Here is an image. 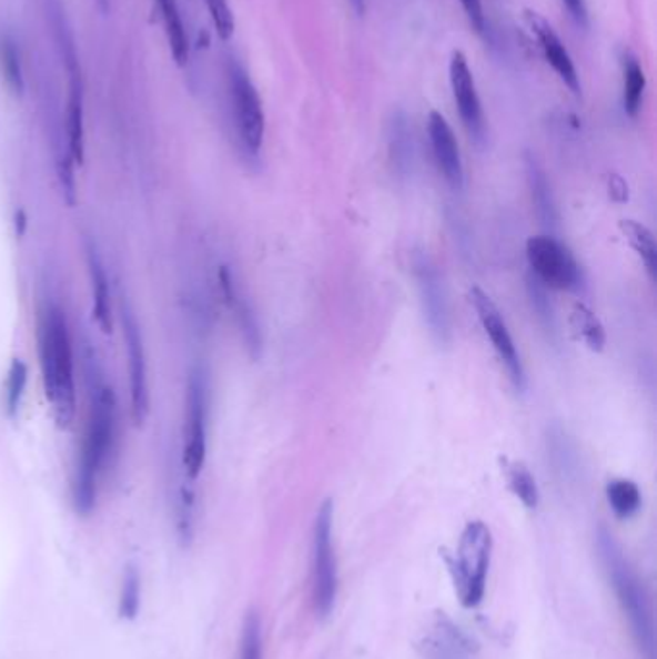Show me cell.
Listing matches in <instances>:
<instances>
[{"instance_id": "6da1fadb", "label": "cell", "mask_w": 657, "mask_h": 659, "mask_svg": "<svg viewBox=\"0 0 657 659\" xmlns=\"http://www.w3.org/2000/svg\"><path fill=\"white\" fill-rule=\"evenodd\" d=\"M83 361L89 388L88 423L73 469L72 501L75 513L88 517L95 511L101 480L117 449L118 403L91 347H85Z\"/></svg>"}, {"instance_id": "7a4b0ae2", "label": "cell", "mask_w": 657, "mask_h": 659, "mask_svg": "<svg viewBox=\"0 0 657 659\" xmlns=\"http://www.w3.org/2000/svg\"><path fill=\"white\" fill-rule=\"evenodd\" d=\"M37 342L44 396L51 403L52 417L60 428H70L78 410L72 337L67 315L54 301H44L39 307Z\"/></svg>"}, {"instance_id": "3957f363", "label": "cell", "mask_w": 657, "mask_h": 659, "mask_svg": "<svg viewBox=\"0 0 657 659\" xmlns=\"http://www.w3.org/2000/svg\"><path fill=\"white\" fill-rule=\"evenodd\" d=\"M598 548L615 594L630 622L636 642L640 646L646 659H656V630H654L650 596L646 592L643 580L630 567L619 544L615 543L614 536L609 535L606 528L599 530Z\"/></svg>"}, {"instance_id": "277c9868", "label": "cell", "mask_w": 657, "mask_h": 659, "mask_svg": "<svg viewBox=\"0 0 657 659\" xmlns=\"http://www.w3.org/2000/svg\"><path fill=\"white\" fill-rule=\"evenodd\" d=\"M209 415H211V381L203 365H195L185 388V426H183V476L198 480L206 463L209 449Z\"/></svg>"}, {"instance_id": "5b68a950", "label": "cell", "mask_w": 657, "mask_h": 659, "mask_svg": "<svg viewBox=\"0 0 657 659\" xmlns=\"http://www.w3.org/2000/svg\"><path fill=\"white\" fill-rule=\"evenodd\" d=\"M226 78L237 143L245 156L256 159L264 143L263 101L247 70L237 60H228Z\"/></svg>"}, {"instance_id": "8992f818", "label": "cell", "mask_w": 657, "mask_h": 659, "mask_svg": "<svg viewBox=\"0 0 657 659\" xmlns=\"http://www.w3.org/2000/svg\"><path fill=\"white\" fill-rule=\"evenodd\" d=\"M492 556V535L483 520L468 523L461 535L457 557L453 564L455 588L465 608H475L484 598Z\"/></svg>"}, {"instance_id": "52a82bcc", "label": "cell", "mask_w": 657, "mask_h": 659, "mask_svg": "<svg viewBox=\"0 0 657 659\" xmlns=\"http://www.w3.org/2000/svg\"><path fill=\"white\" fill-rule=\"evenodd\" d=\"M526 258L534 278L542 286L562 292H577L585 276L575 255L554 235H534L526 242Z\"/></svg>"}, {"instance_id": "ba28073f", "label": "cell", "mask_w": 657, "mask_h": 659, "mask_svg": "<svg viewBox=\"0 0 657 659\" xmlns=\"http://www.w3.org/2000/svg\"><path fill=\"white\" fill-rule=\"evenodd\" d=\"M332 527H334V504L326 499L314 519L313 533V600L316 614L328 617L336 604L337 569L334 546H332Z\"/></svg>"}, {"instance_id": "9c48e42d", "label": "cell", "mask_w": 657, "mask_h": 659, "mask_svg": "<svg viewBox=\"0 0 657 659\" xmlns=\"http://www.w3.org/2000/svg\"><path fill=\"white\" fill-rule=\"evenodd\" d=\"M411 264H413L416 287L421 293L424 318L431 328L432 336L436 337L439 344H447L452 337V313H449L446 284L439 274L438 266L424 251H415Z\"/></svg>"}, {"instance_id": "30bf717a", "label": "cell", "mask_w": 657, "mask_h": 659, "mask_svg": "<svg viewBox=\"0 0 657 659\" xmlns=\"http://www.w3.org/2000/svg\"><path fill=\"white\" fill-rule=\"evenodd\" d=\"M468 301L475 307L476 316L483 324L484 334L488 336L489 344H492L494 352L497 353V357L502 361V365L505 366V371L509 374L513 386L517 389L525 388V366H523L517 345L513 342L512 332L507 328L502 311L497 308L496 303L492 301L488 293L481 290V287H471Z\"/></svg>"}, {"instance_id": "8fae6325", "label": "cell", "mask_w": 657, "mask_h": 659, "mask_svg": "<svg viewBox=\"0 0 657 659\" xmlns=\"http://www.w3.org/2000/svg\"><path fill=\"white\" fill-rule=\"evenodd\" d=\"M122 328H124L125 352H128V371H130V399H132V418L135 425H145L151 410L149 394V371H146L145 345L139 328L138 318L133 315L130 303H122Z\"/></svg>"}, {"instance_id": "7c38bea8", "label": "cell", "mask_w": 657, "mask_h": 659, "mask_svg": "<svg viewBox=\"0 0 657 659\" xmlns=\"http://www.w3.org/2000/svg\"><path fill=\"white\" fill-rule=\"evenodd\" d=\"M449 81H452L453 99L459 110L461 120L467 128L471 140L483 143L486 135L483 103L476 91L475 78L468 68L467 57L461 51L452 54L449 62Z\"/></svg>"}, {"instance_id": "4fadbf2b", "label": "cell", "mask_w": 657, "mask_h": 659, "mask_svg": "<svg viewBox=\"0 0 657 659\" xmlns=\"http://www.w3.org/2000/svg\"><path fill=\"white\" fill-rule=\"evenodd\" d=\"M219 284L224 303L232 311L235 324L240 328L243 344L247 347V352L251 353V357L259 359L261 349H263V336H261V326H259L255 308H253L247 295L243 293L242 287L237 284L234 272L230 271V266H220Z\"/></svg>"}, {"instance_id": "5bb4252c", "label": "cell", "mask_w": 657, "mask_h": 659, "mask_svg": "<svg viewBox=\"0 0 657 659\" xmlns=\"http://www.w3.org/2000/svg\"><path fill=\"white\" fill-rule=\"evenodd\" d=\"M428 138H431L432 154H434L439 174L444 176L452 190H463L465 170H463V161H461L457 138H455L446 118L436 110H432L431 116H428Z\"/></svg>"}, {"instance_id": "9a60e30c", "label": "cell", "mask_w": 657, "mask_h": 659, "mask_svg": "<svg viewBox=\"0 0 657 659\" xmlns=\"http://www.w3.org/2000/svg\"><path fill=\"white\" fill-rule=\"evenodd\" d=\"M525 20L526 26L530 28L534 37L538 39L542 52L546 57V62H548L549 67L554 68V72L569 88L573 95H580V80H578L575 62L570 59L569 51L565 49V44H563L559 36L549 26L548 20L542 18L538 12H533V10H526Z\"/></svg>"}, {"instance_id": "2e32d148", "label": "cell", "mask_w": 657, "mask_h": 659, "mask_svg": "<svg viewBox=\"0 0 657 659\" xmlns=\"http://www.w3.org/2000/svg\"><path fill=\"white\" fill-rule=\"evenodd\" d=\"M70 73V97L67 110V146L73 164H81L85 156V114H83V85L80 68L68 70Z\"/></svg>"}, {"instance_id": "e0dca14e", "label": "cell", "mask_w": 657, "mask_h": 659, "mask_svg": "<svg viewBox=\"0 0 657 659\" xmlns=\"http://www.w3.org/2000/svg\"><path fill=\"white\" fill-rule=\"evenodd\" d=\"M88 253L89 282H91V293H93V315H95L99 328L104 334L112 332V305H110V284L107 271H104L103 258L99 255V250L93 242H88L85 247Z\"/></svg>"}, {"instance_id": "ac0fdd59", "label": "cell", "mask_w": 657, "mask_h": 659, "mask_svg": "<svg viewBox=\"0 0 657 659\" xmlns=\"http://www.w3.org/2000/svg\"><path fill=\"white\" fill-rule=\"evenodd\" d=\"M426 659H467L471 648L459 629H455L447 619L434 627L428 642L424 646Z\"/></svg>"}, {"instance_id": "d6986e66", "label": "cell", "mask_w": 657, "mask_h": 659, "mask_svg": "<svg viewBox=\"0 0 657 659\" xmlns=\"http://www.w3.org/2000/svg\"><path fill=\"white\" fill-rule=\"evenodd\" d=\"M161 10L162 23L169 39L170 52L174 57L175 64L185 67L190 60V37L183 26L182 12L178 7V0H156Z\"/></svg>"}, {"instance_id": "ffe728a7", "label": "cell", "mask_w": 657, "mask_h": 659, "mask_svg": "<svg viewBox=\"0 0 657 659\" xmlns=\"http://www.w3.org/2000/svg\"><path fill=\"white\" fill-rule=\"evenodd\" d=\"M569 324L573 334L592 349V352H604L606 347V328L599 321L596 313L585 303H575L569 313Z\"/></svg>"}, {"instance_id": "44dd1931", "label": "cell", "mask_w": 657, "mask_h": 659, "mask_svg": "<svg viewBox=\"0 0 657 659\" xmlns=\"http://www.w3.org/2000/svg\"><path fill=\"white\" fill-rule=\"evenodd\" d=\"M526 178H528V187L533 195V205L542 222L548 227L557 224V206H555L554 193L549 187L548 178L542 172L540 166L534 159L526 161Z\"/></svg>"}, {"instance_id": "7402d4cb", "label": "cell", "mask_w": 657, "mask_h": 659, "mask_svg": "<svg viewBox=\"0 0 657 659\" xmlns=\"http://www.w3.org/2000/svg\"><path fill=\"white\" fill-rule=\"evenodd\" d=\"M619 227H621L623 235H625L628 245L633 247L638 258L643 261L644 268L650 274L651 282H656L657 245L654 234L644 224L636 222V220H623Z\"/></svg>"}, {"instance_id": "603a6c76", "label": "cell", "mask_w": 657, "mask_h": 659, "mask_svg": "<svg viewBox=\"0 0 657 659\" xmlns=\"http://www.w3.org/2000/svg\"><path fill=\"white\" fill-rule=\"evenodd\" d=\"M0 75L12 95L22 97L26 89L22 54L14 37L10 33H0Z\"/></svg>"}, {"instance_id": "cb8c5ba5", "label": "cell", "mask_w": 657, "mask_h": 659, "mask_svg": "<svg viewBox=\"0 0 657 659\" xmlns=\"http://www.w3.org/2000/svg\"><path fill=\"white\" fill-rule=\"evenodd\" d=\"M646 75L635 57H627L623 62V107L628 116L636 118L643 109Z\"/></svg>"}, {"instance_id": "d4e9b609", "label": "cell", "mask_w": 657, "mask_h": 659, "mask_svg": "<svg viewBox=\"0 0 657 659\" xmlns=\"http://www.w3.org/2000/svg\"><path fill=\"white\" fill-rule=\"evenodd\" d=\"M607 501L619 519H628L643 507V494L636 483L628 478H615L607 484Z\"/></svg>"}, {"instance_id": "484cf974", "label": "cell", "mask_w": 657, "mask_h": 659, "mask_svg": "<svg viewBox=\"0 0 657 659\" xmlns=\"http://www.w3.org/2000/svg\"><path fill=\"white\" fill-rule=\"evenodd\" d=\"M191 484L193 480L183 476L182 486L175 491L174 499L175 528L183 544H190L195 533V491Z\"/></svg>"}, {"instance_id": "4316f807", "label": "cell", "mask_w": 657, "mask_h": 659, "mask_svg": "<svg viewBox=\"0 0 657 659\" xmlns=\"http://www.w3.org/2000/svg\"><path fill=\"white\" fill-rule=\"evenodd\" d=\"M505 478L512 488L513 494L520 499L523 506L528 509H534L538 506L540 499V491H538V484L534 480L533 473L526 469V465L520 462H504Z\"/></svg>"}, {"instance_id": "83f0119b", "label": "cell", "mask_w": 657, "mask_h": 659, "mask_svg": "<svg viewBox=\"0 0 657 659\" xmlns=\"http://www.w3.org/2000/svg\"><path fill=\"white\" fill-rule=\"evenodd\" d=\"M28 365L22 359H14L8 368L7 381H4V410L8 418L18 417L22 409L26 388H28Z\"/></svg>"}, {"instance_id": "f1b7e54d", "label": "cell", "mask_w": 657, "mask_h": 659, "mask_svg": "<svg viewBox=\"0 0 657 659\" xmlns=\"http://www.w3.org/2000/svg\"><path fill=\"white\" fill-rule=\"evenodd\" d=\"M141 608V577H139L135 567H128L122 579V590H120V604H118V614L125 621H133L139 616Z\"/></svg>"}, {"instance_id": "f546056e", "label": "cell", "mask_w": 657, "mask_h": 659, "mask_svg": "<svg viewBox=\"0 0 657 659\" xmlns=\"http://www.w3.org/2000/svg\"><path fill=\"white\" fill-rule=\"evenodd\" d=\"M390 149H392V156H394L395 166L400 172H405L410 169L411 156H413V143H411L410 130L407 124L403 122L402 118H397L392 128V140H390Z\"/></svg>"}, {"instance_id": "4dcf8cb0", "label": "cell", "mask_w": 657, "mask_h": 659, "mask_svg": "<svg viewBox=\"0 0 657 659\" xmlns=\"http://www.w3.org/2000/svg\"><path fill=\"white\" fill-rule=\"evenodd\" d=\"M242 659H263V630L256 614H247L242 630Z\"/></svg>"}, {"instance_id": "1f68e13d", "label": "cell", "mask_w": 657, "mask_h": 659, "mask_svg": "<svg viewBox=\"0 0 657 659\" xmlns=\"http://www.w3.org/2000/svg\"><path fill=\"white\" fill-rule=\"evenodd\" d=\"M206 10L211 14L214 30L219 33L222 41H228L230 37L234 36L235 18L232 8L228 4V0H205Z\"/></svg>"}, {"instance_id": "d6a6232c", "label": "cell", "mask_w": 657, "mask_h": 659, "mask_svg": "<svg viewBox=\"0 0 657 659\" xmlns=\"http://www.w3.org/2000/svg\"><path fill=\"white\" fill-rule=\"evenodd\" d=\"M548 287L542 286L538 280L530 276L528 278V297H530V303H533V308L536 311V315L540 318L542 323L546 324L548 328H555V316H554V307H552V303L548 300V293H546Z\"/></svg>"}, {"instance_id": "836d02e7", "label": "cell", "mask_w": 657, "mask_h": 659, "mask_svg": "<svg viewBox=\"0 0 657 659\" xmlns=\"http://www.w3.org/2000/svg\"><path fill=\"white\" fill-rule=\"evenodd\" d=\"M461 7L467 14L468 22L478 33L486 31V14H484L483 0H459Z\"/></svg>"}, {"instance_id": "e575fe53", "label": "cell", "mask_w": 657, "mask_h": 659, "mask_svg": "<svg viewBox=\"0 0 657 659\" xmlns=\"http://www.w3.org/2000/svg\"><path fill=\"white\" fill-rule=\"evenodd\" d=\"M565 8L569 10L570 18L577 22L578 28L586 30L588 28V8H586V0H562Z\"/></svg>"}, {"instance_id": "d590c367", "label": "cell", "mask_w": 657, "mask_h": 659, "mask_svg": "<svg viewBox=\"0 0 657 659\" xmlns=\"http://www.w3.org/2000/svg\"><path fill=\"white\" fill-rule=\"evenodd\" d=\"M609 191H611V197L614 199H627V183L623 182V178L611 176Z\"/></svg>"}, {"instance_id": "8d00e7d4", "label": "cell", "mask_w": 657, "mask_h": 659, "mask_svg": "<svg viewBox=\"0 0 657 659\" xmlns=\"http://www.w3.org/2000/svg\"><path fill=\"white\" fill-rule=\"evenodd\" d=\"M26 214H23V211H20V213H16V226H18V224H20V230H18V232H16V234L18 235H23V230H26Z\"/></svg>"}, {"instance_id": "74e56055", "label": "cell", "mask_w": 657, "mask_h": 659, "mask_svg": "<svg viewBox=\"0 0 657 659\" xmlns=\"http://www.w3.org/2000/svg\"><path fill=\"white\" fill-rule=\"evenodd\" d=\"M351 4L355 7L358 14H363V10H365V0H351Z\"/></svg>"}]
</instances>
